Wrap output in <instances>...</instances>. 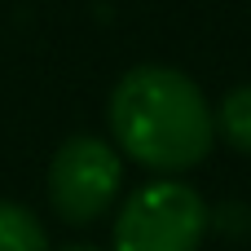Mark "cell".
I'll return each mask as SVG.
<instances>
[{"label":"cell","mask_w":251,"mask_h":251,"mask_svg":"<svg viewBox=\"0 0 251 251\" xmlns=\"http://www.w3.org/2000/svg\"><path fill=\"white\" fill-rule=\"evenodd\" d=\"M110 137L150 172H190L212 154L216 115L203 88L176 66H132L110 88Z\"/></svg>","instance_id":"1"},{"label":"cell","mask_w":251,"mask_h":251,"mask_svg":"<svg viewBox=\"0 0 251 251\" xmlns=\"http://www.w3.org/2000/svg\"><path fill=\"white\" fill-rule=\"evenodd\" d=\"M203 234L207 203L185 181H154L115 216V251H199Z\"/></svg>","instance_id":"2"},{"label":"cell","mask_w":251,"mask_h":251,"mask_svg":"<svg viewBox=\"0 0 251 251\" xmlns=\"http://www.w3.org/2000/svg\"><path fill=\"white\" fill-rule=\"evenodd\" d=\"M119 181H124V163L110 150V141L79 132L66 137L49 163V203L62 221L88 225L115 203Z\"/></svg>","instance_id":"3"},{"label":"cell","mask_w":251,"mask_h":251,"mask_svg":"<svg viewBox=\"0 0 251 251\" xmlns=\"http://www.w3.org/2000/svg\"><path fill=\"white\" fill-rule=\"evenodd\" d=\"M0 251H49L44 225L35 221L31 207L0 199Z\"/></svg>","instance_id":"4"},{"label":"cell","mask_w":251,"mask_h":251,"mask_svg":"<svg viewBox=\"0 0 251 251\" xmlns=\"http://www.w3.org/2000/svg\"><path fill=\"white\" fill-rule=\"evenodd\" d=\"M221 132H225V141L234 150L251 154V84L225 93V101H221Z\"/></svg>","instance_id":"5"},{"label":"cell","mask_w":251,"mask_h":251,"mask_svg":"<svg viewBox=\"0 0 251 251\" xmlns=\"http://www.w3.org/2000/svg\"><path fill=\"white\" fill-rule=\"evenodd\" d=\"M57 251H101V247H93V243H66V247H57Z\"/></svg>","instance_id":"6"}]
</instances>
